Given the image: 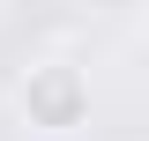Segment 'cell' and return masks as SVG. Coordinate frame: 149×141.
Returning a JSON list of instances; mask_svg holds the SVG:
<instances>
[{
  "mask_svg": "<svg viewBox=\"0 0 149 141\" xmlns=\"http://www.w3.org/2000/svg\"><path fill=\"white\" fill-rule=\"evenodd\" d=\"M15 111L30 134H74L90 126V74L74 59H30L15 74Z\"/></svg>",
  "mask_w": 149,
  "mask_h": 141,
  "instance_id": "cell-1",
  "label": "cell"
}]
</instances>
